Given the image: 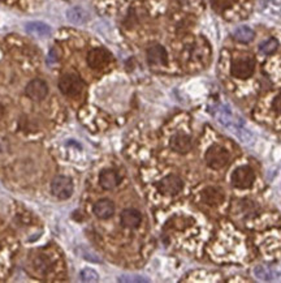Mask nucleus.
I'll return each mask as SVG.
<instances>
[{
  "label": "nucleus",
  "mask_w": 281,
  "mask_h": 283,
  "mask_svg": "<svg viewBox=\"0 0 281 283\" xmlns=\"http://www.w3.org/2000/svg\"><path fill=\"white\" fill-rule=\"evenodd\" d=\"M59 89L64 96L77 97L85 89V84L81 77L74 74H66L59 80Z\"/></svg>",
  "instance_id": "f257e3e1"
},
{
  "label": "nucleus",
  "mask_w": 281,
  "mask_h": 283,
  "mask_svg": "<svg viewBox=\"0 0 281 283\" xmlns=\"http://www.w3.org/2000/svg\"><path fill=\"white\" fill-rule=\"evenodd\" d=\"M255 69V60L253 56H241L234 59L231 65V75L236 79H249Z\"/></svg>",
  "instance_id": "f03ea898"
},
{
  "label": "nucleus",
  "mask_w": 281,
  "mask_h": 283,
  "mask_svg": "<svg viewBox=\"0 0 281 283\" xmlns=\"http://www.w3.org/2000/svg\"><path fill=\"white\" fill-rule=\"evenodd\" d=\"M206 162L214 170H220L229 162V153L220 145H212L206 153Z\"/></svg>",
  "instance_id": "7ed1b4c3"
},
{
  "label": "nucleus",
  "mask_w": 281,
  "mask_h": 283,
  "mask_svg": "<svg viewBox=\"0 0 281 283\" xmlns=\"http://www.w3.org/2000/svg\"><path fill=\"white\" fill-rule=\"evenodd\" d=\"M254 180H255V174L249 166H241L232 174V184L238 189H246L251 187Z\"/></svg>",
  "instance_id": "20e7f679"
},
{
  "label": "nucleus",
  "mask_w": 281,
  "mask_h": 283,
  "mask_svg": "<svg viewBox=\"0 0 281 283\" xmlns=\"http://www.w3.org/2000/svg\"><path fill=\"white\" fill-rule=\"evenodd\" d=\"M51 189H52V193H54L55 197L60 198V200H66L73 193V183L66 176H57L52 181Z\"/></svg>",
  "instance_id": "39448f33"
},
{
  "label": "nucleus",
  "mask_w": 281,
  "mask_h": 283,
  "mask_svg": "<svg viewBox=\"0 0 281 283\" xmlns=\"http://www.w3.org/2000/svg\"><path fill=\"white\" fill-rule=\"evenodd\" d=\"M183 183L177 175H168L164 179H161L158 183V189L160 193L167 196H174L182 191Z\"/></svg>",
  "instance_id": "423d86ee"
},
{
  "label": "nucleus",
  "mask_w": 281,
  "mask_h": 283,
  "mask_svg": "<svg viewBox=\"0 0 281 283\" xmlns=\"http://www.w3.org/2000/svg\"><path fill=\"white\" fill-rule=\"evenodd\" d=\"M112 56L105 48H92L87 54V64L94 69H101L108 65Z\"/></svg>",
  "instance_id": "0eeeda50"
},
{
  "label": "nucleus",
  "mask_w": 281,
  "mask_h": 283,
  "mask_svg": "<svg viewBox=\"0 0 281 283\" xmlns=\"http://www.w3.org/2000/svg\"><path fill=\"white\" fill-rule=\"evenodd\" d=\"M26 96L29 98H32L33 101H42V99L46 98L48 93V86L47 84L42 81L39 79H35L33 81L28 84L26 86Z\"/></svg>",
  "instance_id": "6e6552de"
},
{
  "label": "nucleus",
  "mask_w": 281,
  "mask_h": 283,
  "mask_svg": "<svg viewBox=\"0 0 281 283\" xmlns=\"http://www.w3.org/2000/svg\"><path fill=\"white\" fill-rule=\"evenodd\" d=\"M171 148L180 154H186L188 152L192 150L193 148V141L189 134L185 133H177L172 137Z\"/></svg>",
  "instance_id": "1a4fd4ad"
},
{
  "label": "nucleus",
  "mask_w": 281,
  "mask_h": 283,
  "mask_svg": "<svg viewBox=\"0 0 281 283\" xmlns=\"http://www.w3.org/2000/svg\"><path fill=\"white\" fill-rule=\"evenodd\" d=\"M147 61L150 65H165L167 64V51L160 45H155L147 50Z\"/></svg>",
  "instance_id": "9d476101"
},
{
  "label": "nucleus",
  "mask_w": 281,
  "mask_h": 283,
  "mask_svg": "<svg viewBox=\"0 0 281 283\" xmlns=\"http://www.w3.org/2000/svg\"><path fill=\"white\" fill-rule=\"evenodd\" d=\"M202 200L205 204L214 206V205H219L224 201V193L220 188L209 187L202 192Z\"/></svg>",
  "instance_id": "9b49d317"
},
{
  "label": "nucleus",
  "mask_w": 281,
  "mask_h": 283,
  "mask_svg": "<svg viewBox=\"0 0 281 283\" xmlns=\"http://www.w3.org/2000/svg\"><path fill=\"white\" fill-rule=\"evenodd\" d=\"M115 205L110 200H101L94 205V214L101 220H108L114 216Z\"/></svg>",
  "instance_id": "f8f14e48"
},
{
  "label": "nucleus",
  "mask_w": 281,
  "mask_h": 283,
  "mask_svg": "<svg viewBox=\"0 0 281 283\" xmlns=\"http://www.w3.org/2000/svg\"><path fill=\"white\" fill-rule=\"evenodd\" d=\"M142 222V216L139 211L134 209L124 210L121 214V223L128 229H136Z\"/></svg>",
  "instance_id": "ddd939ff"
},
{
  "label": "nucleus",
  "mask_w": 281,
  "mask_h": 283,
  "mask_svg": "<svg viewBox=\"0 0 281 283\" xmlns=\"http://www.w3.org/2000/svg\"><path fill=\"white\" fill-rule=\"evenodd\" d=\"M120 180V175L115 170H105L101 174V178H99L101 185L105 189H114V188H116L119 185Z\"/></svg>",
  "instance_id": "4468645a"
},
{
  "label": "nucleus",
  "mask_w": 281,
  "mask_h": 283,
  "mask_svg": "<svg viewBox=\"0 0 281 283\" xmlns=\"http://www.w3.org/2000/svg\"><path fill=\"white\" fill-rule=\"evenodd\" d=\"M26 30H28L30 34L35 35V37H39V38H44V37H48L51 33L50 26L46 25L44 23H30L26 25Z\"/></svg>",
  "instance_id": "2eb2a0df"
},
{
  "label": "nucleus",
  "mask_w": 281,
  "mask_h": 283,
  "mask_svg": "<svg viewBox=\"0 0 281 283\" xmlns=\"http://www.w3.org/2000/svg\"><path fill=\"white\" fill-rule=\"evenodd\" d=\"M66 19L73 24H83L87 21V13L81 7H73L66 12Z\"/></svg>",
  "instance_id": "dca6fc26"
},
{
  "label": "nucleus",
  "mask_w": 281,
  "mask_h": 283,
  "mask_svg": "<svg viewBox=\"0 0 281 283\" xmlns=\"http://www.w3.org/2000/svg\"><path fill=\"white\" fill-rule=\"evenodd\" d=\"M233 37L236 41L241 42V43H249L253 41L254 32L247 26H240L233 32Z\"/></svg>",
  "instance_id": "f3484780"
},
{
  "label": "nucleus",
  "mask_w": 281,
  "mask_h": 283,
  "mask_svg": "<svg viewBox=\"0 0 281 283\" xmlns=\"http://www.w3.org/2000/svg\"><path fill=\"white\" fill-rule=\"evenodd\" d=\"M254 274H255L256 278H259L262 280H272L276 277L275 271L267 266H256Z\"/></svg>",
  "instance_id": "a211bd4d"
},
{
  "label": "nucleus",
  "mask_w": 281,
  "mask_h": 283,
  "mask_svg": "<svg viewBox=\"0 0 281 283\" xmlns=\"http://www.w3.org/2000/svg\"><path fill=\"white\" fill-rule=\"evenodd\" d=\"M216 118L225 127H233V116H232V114L228 111L227 108H219L218 112H216Z\"/></svg>",
  "instance_id": "6ab92c4d"
},
{
  "label": "nucleus",
  "mask_w": 281,
  "mask_h": 283,
  "mask_svg": "<svg viewBox=\"0 0 281 283\" xmlns=\"http://www.w3.org/2000/svg\"><path fill=\"white\" fill-rule=\"evenodd\" d=\"M278 47V42L275 38H269L265 42H263L262 45L259 46V51L260 54L264 55H271L277 50Z\"/></svg>",
  "instance_id": "aec40b11"
},
{
  "label": "nucleus",
  "mask_w": 281,
  "mask_h": 283,
  "mask_svg": "<svg viewBox=\"0 0 281 283\" xmlns=\"http://www.w3.org/2000/svg\"><path fill=\"white\" fill-rule=\"evenodd\" d=\"M212 7H214V10L219 13H223L225 11H228L233 6L234 0H211Z\"/></svg>",
  "instance_id": "412c9836"
},
{
  "label": "nucleus",
  "mask_w": 281,
  "mask_h": 283,
  "mask_svg": "<svg viewBox=\"0 0 281 283\" xmlns=\"http://www.w3.org/2000/svg\"><path fill=\"white\" fill-rule=\"evenodd\" d=\"M81 279L85 282H97L98 280V273L92 269H85L81 271Z\"/></svg>",
  "instance_id": "4be33fe9"
},
{
  "label": "nucleus",
  "mask_w": 281,
  "mask_h": 283,
  "mask_svg": "<svg viewBox=\"0 0 281 283\" xmlns=\"http://www.w3.org/2000/svg\"><path fill=\"white\" fill-rule=\"evenodd\" d=\"M272 106H273V110H275L277 114H281V92L278 93L277 96L275 97V99H273V103H272Z\"/></svg>",
  "instance_id": "5701e85b"
},
{
  "label": "nucleus",
  "mask_w": 281,
  "mask_h": 283,
  "mask_svg": "<svg viewBox=\"0 0 281 283\" xmlns=\"http://www.w3.org/2000/svg\"><path fill=\"white\" fill-rule=\"evenodd\" d=\"M121 282H147L143 278H120Z\"/></svg>",
  "instance_id": "b1692460"
},
{
  "label": "nucleus",
  "mask_w": 281,
  "mask_h": 283,
  "mask_svg": "<svg viewBox=\"0 0 281 283\" xmlns=\"http://www.w3.org/2000/svg\"><path fill=\"white\" fill-rule=\"evenodd\" d=\"M48 59H50V61H56L57 60L56 48H52V50H51L50 55H48Z\"/></svg>",
  "instance_id": "393cba45"
},
{
  "label": "nucleus",
  "mask_w": 281,
  "mask_h": 283,
  "mask_svg": "<svg viewBox=\"0 0 281 283\" xmlns=\"http://www.w3.org/2000/svg\"><path fill=\"white\" fill-rule=\"evenodd\" d=\"M3 115H4V107L2 106V103H0V119L3 118Z\"/></svg>",
  "instance_id": "a878e982"
}]
</instances>
